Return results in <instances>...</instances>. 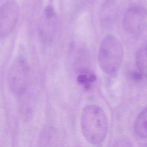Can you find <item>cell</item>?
<instances>
[{"label": "cell", "instance_id": "6da1fadb", "mask_svg": "<svg viewBox=\"0 0 147 147\" xmlns=\"http://www.w3.org/2000/svg\"><path fill=\"white\" fill-rule=\"evenodd\" d=\"M80 125L85 139L92 144L101 143L108 132L106 114L100 107L95 105H89L83 109Z\"/></svg>", "mask_w": 147, "mask_h": 147}, {"label": "cell", "instance_id": "7a4b0ae2", "mask_svg": "<svg viewBox=\"0 0 147 147\" xmlns=\"http://www.w3.org/2000/svg\"><path fill=\"white\" fill-rule=\"evenodd\" d=\"M123 57V48L119 40L113 35L106 36L99 49L98 61L100 67L107 74H116L121 67Z\"/></svg>", "mask_w": 147, "mask_h": 147}, {"label": "cell", "instance_id": "3957f363", "mask_svg": "<svg viewBox=\"0 0 147 147\" xmlns=\"http://www.w3.org/2000/svg\"><path fill=\"white\" fill-rule=\"evenodd\" d=\"M29 76L26 61L21 57H17L8 72L7 81L11 91L17 95L24 92L28 85Z\"/></svg>", "mask_w": 147, "mask_h": 147}, {"label": "cell", "instance_id": "277c9868", "mask_svg": "<svg viewBox=\"0 0 147 147\" xmlns=\"http://www.w3.org/2000/svg\"><path fill=\"white\" fill-rule=\"evenodd\" d=\"M147 21V12L139 7H134L125 13L123 19V26L125 31L134 36L143 32Z\"/></svg>", "mask_w": 147, "mask_h": 147}, {"label": "cell", "instance_id": "5b68a950", "mask_svg": "<svg viewBox=\"0 0 147 147\" xmlns=\"http://www.w3.org/2000/svg\"><path fill=\"white\" fill-rule=\"evenodd\" d=\"M19 7L15 1H8L0 9V36L4 38L13 30L18 21Z\"/></svg>", "mask_w": 147, "mask_h": 147}, {"label": "cell", "instance_id": "8992f818", "mask_svg": "<svg viewBox=\"0 0 147 147\" xmlns=\"http://www.w3.org/2000/svg\"><path fill=\"white\" fill-rule=\"evenodd\" d=\"M134 129L138 136L142 138H147V107L136 119Z\"/></svg>", "mask_w": 147, "mask_h": 147}, {"label": "cell", "instance_id": "52a82bcc", "mask_svg": "<svg viewBox=\"0 0 147 147\" xmlns=\"http://www.w3.org/2000/svg\"><path fill=\"white\" fill-rule=\"evenodd\" d=\"M136 64L141 74L147 77V46L142 48L137 53Z\"/></svg>", "mask_w": 147, "mask_h": 147}, {"label": "cell", "instance_id": "ba28073f", "mask_svg": "<svg viewBox=\"0 0 147 147\" xmlns=\"http://www.w3.org/2000/svg\"><path fill=\"white\" fill-rule=\"evenodd\" d=\"M95 76L93 74H88L86 73L81 74L78 77V81L80 84L86 87L89 86L90 83L95 80Z\"/></svg>", "mask_w": 147, "mask_h": 147}, {"label": "cell", "instance_id": "9c48e42d", "mask_svg": "<svg viewBox=\"0 0 147 147\" xmlns=\"http://www.w3.org/2000/svg\"><path fill=\"white\" fill-rule=\"evenodd\" d=\"M133 79L136 80H140L141 78H142V75L138 73H135L133 74Z\"/></svg>", "mask_w": 147, "mask_h": 147}]
</instances>
